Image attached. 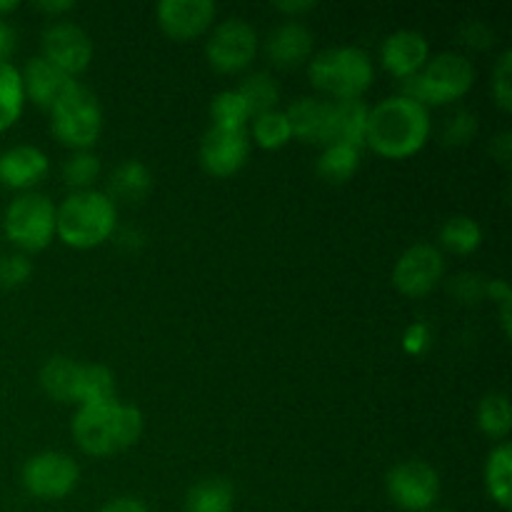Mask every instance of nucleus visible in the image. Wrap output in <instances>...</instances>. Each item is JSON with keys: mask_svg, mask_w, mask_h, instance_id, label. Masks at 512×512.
Returning a JSON list of instances; mask_svg holds the SVG:
<instances>
[{"mask_svg": "<svg viewBox=\"0 0 512 512\" xmlns=\"http://www.w3.org/2000/svg\"><path fill=\"white\" fill-rule=\"evenodd\" d=\"M433 130L430 110L405 95H393L368 110L365 145L390 160H403L425 148Z\"/></svg>", "mask_w": 512, "mask_h": 512, "instance_id": "obj_1", "label": "nucleus"}, {"mask_svg": "<svg viewBox=\"0 0 512 512\" xmlns=\"http://www.w3.org/2000/svg\"><path fill=\"white\" fill-rule=\"evenodd\" d=\"M75 445L90 458H110L133 448L143 435V413L118 398L80 405L70 423Z\"/></svg>", "mask_w": 512, "mask_h": 512, "instance_id": "obj_2", "label": "nucleus"}, {"mask_svg": "<svg viewBox=\"0 0 512 512\" xmlns=\"http://www.w3.org/2000/svg\"><path fill=\"white\" fill-rule=\"evenodd\" d=\"M118 228V205L105 190H73L55 205V238L75 250L110 240Z\"/></svg>", "mask_w": 512, "mask_h": 512, "instance_id": "obj_3", "label": "nucleus"}, {"mask_svg": "<svg viewBox=\"0 0 512 512\" xmlns=\"http://www.w3.org/2000/svg\"><path fill=\"white\" fill-rule=\"evenodd\" d=\"M308 78L328 100H360L375 80L373 58L358 45L325 48L308 60Z\"/></svg>", "mask_w": 512, "mask_h": 512, "instance_id": "obj_4", "label": "nucleus"}, {"mask_svg": "<svg viewBox=\"0 0 512 512\" xmlns=\"http://www.w3.org/2000/svg\"><path fill=\"white\" fill-rule=\"evenodd\" d=\"M475 85V65L468 55L445 53L433 55L428 63L423 65L420 73L413 78L403 80L405 98L415 100V103L425 105V108H440V105H450L455 100L465 98Z\"/></svg>", "mask_w": 512, "mask_h": 512, "instance_id": "obj_5", "label": "nucleus"}, {"mask_svg": "<svg viewBox=\"0 0 512 512\" xmlns=\"http://www.w3.org/2000/svg\"><path fill=\"white\" fill-rule=\"evenodd\" d=\"M50 130L70 150H90L103 133V108L88 85L75 80L48 110Z\"/></svg>", "mask_w": 512, "mask_h": 512, "instance_id": "obj_6", "label": "nucleus"}, {"mask_svg": "<svg viewBox=\"0 0 512 512\" xmlns=\"http://www.w3.org/2000/svg\"><path fill=\"white\" fill-rule=\"evenodd\" d=\"M3 235L20 253H40L55 238V203L45 193L15 195L3 215Z\"/></svg>", "mask_w": 512, "mask_h": 512, "instance_id": "obj_7", "label": "nucleus"}, {"mask_svg": "<svg viewBox=\"0 0 512 512\" xmlns=\"http://www.w3.org/2000/svg\"><path fill=\"white\" fill-rule=\"evenodd\" d=\"M260 50L258 30L245 18H225L210 28L205 40V58L220 75L243 73Z\"/></svg>", "mask_w": 512, "mask_h": 512, "instance_id": "obj_8", "label": "nucleus"}, {"mask_svg": "<svg viewBox=\"0 0 512 512\" xmlns=\"http://www.w3.org/2000/svg\"><path fill=\"white\" fill-rule=\"evenodd\" d=\"M385 493L395 508L428 512L440 500V475L425 460H403L385 475Z\"/></svg>", "mask_w": 512, "mask_h": 512, "instance_id": "obj_9", "label": "nucleus"}, {"mask_svg": "<svg viewBox=\"0 0 512 512\" xmlns=\"http://www.w3.org/2000/svg\"><path fill=\"white\" fill-rule=\"evenodd\" d=\"M20 480H23V488L28 490V495H33V498L60 500L78 488L80 468L68 453H60V450H43V453L25 460Z\"/></svg>", "mask_w": 512, "mask_h": 512, "instance_id": "obj_10", "label": "nucleus"}, {"mask_svg": "<svg viewBox=\"0 0 512 512\" xmlns=\"http://www.w3.org/2000/svg\"><path fill=\"white\" fill-rule=\"evenodd\" d=\"M445 275V255L433 243H413L393 265V285L408 298H425Z\"/></svg>", "mask_w": 512, "mask_h": 512, "instance_id": "obj_11", "label": "nucleus"}, {"mask_svg": "<svg viewBox=\"0 0 512 512\" xmlns=\"http://www.w3.org/2000/svg\"><path fill=\"white\" fill-rule=\"evenodd\" d=\"M40 48H43L40 55L70 78H78L93 63V40L85 33V28H80L73 20L60 18L48 23Z\"/></svg>", "mask_w": 512, "mask_h": 512, "instance_id": "obj_12", "label": "nucleus"}, {"mask_svg": "<svg viewBox=\"0 0 512 512\" xmlns=\"http://www.w3.org/2000/svg\"><path fill=\"white\" fill-rule=\"evenodd\" d=\"M250 155L248 130L213 128L205 130L200 140V165L213 178H230L238 173Z\"/></svg>", "mask_w": 512, "mask_h": 512, "instance_id": "obj_13", "label": "nucleus"}, {"mask_svg": "<svg viewBox=\"0 0 512 512\" xmlns=\"http://www.w3.org/2000/svg\"><path fill=\"white\" fill-rule=\"evenodd\" d=\"M215 15H218V5L213 0H160L155 5L160 30L178 43L208 33L213 28Z\"/></svg>", "mask_w": 512, "mask_h": 512, "instance_id": "obj_14", "label": "nucleus"}, {"mask_svg": "<svg viewBox=\"0 0 512 512\" xmlns=\"http://www.w3.org/2000/svg\"><path fill=\"white\" fill-rule=\"evenodd\" d=\"M430 60V43L420 30L400 28L390 33L380 45V63L390 75L400 80L413 78Z\"/></svg>", "mask_w": 512, "mask_h": 512, "instance_id": "obj_15", "label": "nucleus"}, {"mask_svg": "<svg viewBox=\"0 0 512 512\" xmlns=\"http://www.w3.org/2000/svg\"><path fill=\"white\" fill-rule=\"evenodd\" d=\"M313 30L300 20H285L275 25L263 40V50L268 60L278 68H298L313 58Z\"/></svg>", "mask_w": 512, "mask_h": 512, "instance_id": "obj_16", "label": "nucleus"}, {"mask_svg": "<svg viewBox=\"0 0 512 512\" xmlns=\"http://www.w3.org/2000/svg\"><path fill=\"white\" fill-rule=\"evenodd\" d=\"M50 160L38 145L20 143L0 153V183L5 188L28 193L45 178Z\"/></svg>", "mask_w": 512, "mask_h": 512, "instance_id": "obj_17", "label": "nucleus"}, {"mask_svg": "<svg viewBox=\"0 0 512 512\" xmlns=\"http://www.w3.org/2000/svg\"><path fill=\"white\" fill-rule=\"evenodd\" d=\"M20 80H23V93L25 103H33L38 108L50 110L58 103L60 95L75 83V78L65 75L63 70L55 68L53 63L43 58V55H35L20 70Z\"/></svg>", "mask_w": 512, "mask_h": 512, "instance_id": "obj_18", "label": "nucleus"}, {"mask_svg": "<svg viewBox=\"0 0 512 512\" xmlns=\"http://www.w3.org/2000/svg\"><path fill=\"white\" fill-rule=\"evenodd\" d=\"M368 110V103L363 98L330 100L328 140H325V145H353V148L363 150L365 130H368Z\"/></svg>", "mask_w": 512, "mask_h": 512, "instance_id": "obj_19", "label": "nucleus"}, {"mask_svg": "<svg viewBox=\"0 0 512 512\" xmlns=\"http://www.w3.org/2000/svg\"><path fill=\"white\" fill-rule=\"evenodd\" d=\"M290 120V130L293 138L300 143L325 145L328 140V118H330V100L320 98V95H303V98L293 100L290 108L285 110Z\"/></svg>", "mask_w": 512, "mask_h": 512, "instance_id": "obj_20", "label": "nucleus"}, {"mask_svg": "<svg viewBox=\"0 0 512 512\" xmlns=\"http://www.w3.org/2000/svg\"><path fill=\"white\" fill-rule=\"evenodd\" d=\"M150 190H153V173H150L148 165L138 158H128L113 168L105 193L113 198V203L115 200L140 203V200L148 198Z\"/></svg>", "mask_w": 512, "mask_h": 512, "instance_id": "obj_21", "label": "nucleus"}, {"mask_svg": "<svg viewBox=\"0 0 512 512\" xmlns=\"http://www.w3.org/2000/svg\"><path fill=\"white\" fill-rule=\"evenodd\" d=\"M78 360L68 355H53L40 368L38 380L43 393L55 403H73L75 405V385H78Z\"/></svg>", "mask_w": 512, "mask_h": 512, "instance_id": "obj_22", "label": "nucleus"}, {"mask_svg": "<svg viewBox=\"0 0 512 512\" xmlns=\"http://www.w3.org/2000/svg\"><path fill=\"white\" fill-rule=\"evenodd\" d=\"M485 490L498 508H512V445L508 440L498 443L485 463Z\"/></svg>", "mask_w": 512, "mask_h": 512, "instance_id": "obj_23", "label": "nucleus"}, {"mask_svg": "<svg viewBox=\"0 0 512 512\" xmlns=\"http://www.w3.org/2000/svg\"><path fill=\"white\" fill-rule=\"evenodd\" d=\"M235 490L223 478H203L185 493L183 512H233Z\"/></svg>", "mask_w": 512, "mask_h": 512, "instance_id": "obj_24", "label": "nucleus"}, {"mask_svg": "<svg viewBox=\"0 0 512 512\" xmlns=\"http://www.w3.org/2000/svg\"><path fill=\"white\" fill-rule=\"evenodd\" d=\"M360 168V148L353 145H325L323 153L318 155V170L320 178L330 185H343L353 180V175Z\"/></svg>", "mask_w": 512, "mask_h": 512, "instance_id": "obj_25", "label": "nucleus"}, {"mask_svg": "<svg viewBox=\"0 0 512 512\" xmlns=\"http://www.w3.org/2000/svg\"><path fill=\"white\" fill-rule=\"evenodd\" d=\"M115 398L113 370L100 363H80L78 385H75V405H93Z\"/></svg>", "mask_w": 512, "mask_h": 512, "instance_id": "obj_26", "label": "nucleus"}, {"mask_svg": "<svg viewBox=\"0 0 512 512\" xmlns=\"http://www.w3.org/2000/svg\"><path fill=\"white\" fill-rule=\"evenodd\" d=\"M440 245L453 255H473L483 245V228L470 215H453L438 233Z\"/></svg>", "mask_w": 512, "mask_h": 512, "instance_id": "obj_27", "label": "nucleus"}, {"mask_svg": "<svg viewBox=\"0 0 512 512\" xmlns=\"http://www.w3.org/2000/svg\"><path fill=\"white\" fill-rule=\"evenodd\" d=\"M248 128V135L253 138V143L263 150H280L293 140L288 115L280 108L255 115Z\"/></svg>", "mask_w": 512, "mask_h": 512, "instance_id": "obj_28", "label": "nucleus"}, {"mask_svg": "<svg viewBox=\"0 0 512 512\" xmlns=\"http://www.w3.org/2000/svg\"><path fill=\"white\" fill-rule=\"evenodd\" d=\"M23 108L25 93L20 68H15L13 63H0V133L18 123Z\"/></svg>", "mask_w": 512, "mask_h": 512, "instance_id": "obj_29", "label": "nucleus"}, {"mask_svg": "<svg viewBox=\"0 0 512 512\" xmlns=\"http://www.w3.org/2000/svg\"><path fill=\"white\" fill-rule=\"evenodd\" d=\"M478 428L490 440L503 443L512 430L510 400L505 393H488L478 403Z\"/></svg>", "mask_w": 512, "mask_h": 512, "instance_id": "obj_30", "label": "nucleus"}, {"mask_svg": "<svg viewBox=\"0 0 512 512\" xmlns=\"http://www.w3.org/2000/svg\"><path fill=\"white\" fill-rule=\"evenodd\" d=\"M235 90L243 95L245 105H248V110H250V118L278 108L280 85L273 75L263 73V70H260V73L245 75L243 83H240Z\"/></svg>", "mask_w": 512, "mask_h": 512, "instance_id": "obj_31", "label": "nucleus"}, {"mask_svg": "<svg viewBox=\"0 0 512 512\" xmlns=\"http://www.w3.org/2000/svg\"><path fill=\"white\" fill-rule=\"evenodd\" d=\"M250 110L245 105L243 95L235 88L220 90L210 100V125L213 128H228V130H248L250 125Z\"/></svg>", "mask_w": 512, "mask_h": 512, "instance_id": "obj_32", "label": "nucleus"}, {"mask_svg": "<svg viewBox=\"0 0 512 512\" xmlns=\"http://www.w3.org/2000/svg\"><path fill=\"white\" fill-rule=\"evenodd\" d=\"M100 178V158L93 150H73L63 163V180L73 190H90Z\"/></svg>", "mask_w": 512, "mask_h": 512, "instance_id": "obj_33", "label": "nucleus"}, {"mask_svg": "<svg viewBox=\"0 0 512 512\" xmlns=\"http://www.w3.org/2000/svg\"><path fill=\"white\" fill-rule=\"evenodd\" d=\"M478 135V115L470 110L458 108L443 125V143L445 145H465Z\"/></svg>", "mask_w": 512, "mask_h": 512, "instance_id": "obj_34", "label": "nucleus"}, {"mask_svg": "<svg viewBox=\"0 0 512 512\" xmlns=\"http://www.w3.org/2000/svg\"><path fill=\"white\" fill-rule=\"evenodd\" d=\"M490 90H493V98L498 103L500 110H512V50H503L493 68V83H490Z\"/></svg>", "mask_w": 512, "mask_h": 512, "instance_id": "obj_35", "label": "nucleus"}, {"mask_svg": "<svg viewBox=\"0 0 512 512\" xmlns=\"http://www.w3.org/2000/svg\"><path fill=\"white\" fill-rule=\"evenodd\" d=\"M33 275V263L25 253L0 255V288L13 290L25 285Z\"/></svg>", "mask_w": 512, "mask_h": 512, "instance_id": "obj_36", "label": "nucleus"}, {"mask_svg": "<svg viewBox=\"0 0 512 512\" xmlns=\"http://www.w3.org/2000/svg\"><path fill=\"white\" fill-rule=\"evenodd\" d=\"M485 288H488V280L473 273L455 275L453 283H450V293L458 300H463V303H478V300H483Z\"/></svg>", "mask_w": 512, "mask_h": 512, "instance_id": "obj_37", "label": "nucleus"}, {"mask_svg": "<svg viewBox=\"0 0 512 512\" xmlns=\"http://www.w3.org/2000/svg\"><path fill=\"white\" fill-rule=\"evenodd\" d=\"M460 38H463V43L468 45V48H488V45L495 43V33L488 28L485 23H480V20H468V23L460 28Z\"/></svg>", "mask_w": 512, "mask_h": 512, "instance_id": "obj_38", "label": "nucleus"}, {"mask_svg": "<svg viewBox=\"0 0 512 512\" xmlns=\"http://www.w3.org/2000/svg\"><path fill=\"white\" fill-rule=\"evenodd\" d=\"M403 343H405V350H408V353H413V355L425 353V350H428V345H430L428 325H423V323L410 325V328L405 330Z\"/></svg>", "mask_w": 512, "mask_h": 512, "instance_id": "obj_39", "label": "nucleus"}, {"mask_svg": "<svg viewBox=\"0 0 512 512\" xmlns=\"http://www.w3.org/2000/svg\"><path fill=\"white\" fill-rule=\"evenodd\" d=\"M18 45V33L5 18H0V63H10V55L15 53Z\"/></svg>", "mask_w": 512, "mask_h": 512, "instance_id": "obj_40", "label": "nucleus"}, {"mask_svg": "<svg viewBox=\"0 0 512 512\" xmlns=\"http://www.w3.org/2000/svg\"><path fill=\"white\" fill-rule=\"evenodd\" d=\"M98 512H150V510H148V505L143 503V500L128 498V495H123V498L108 500V503H105Z\"/></svg>", "mask_w": 512, "mask_h": 512, "instance_id": "obj_41", "label": "nucleus"}, {"mask_svg": "<svg viewBox=\"0 0 512 512\" xmlns=\"http://www.w3.org/2000/svg\"><path fill=\"white\" fill-rule=\"evenodd\" d=\"M273 8L278 13L290 15V20H298L300 15L315 10V0H278V3H273Z\"/></svg>", "mask_w": 512, "mask_h": 512, "instance_id": "obj_42", "label": "nucleus"}, {"mask_svg": "<svg viewBox=\"0 0 512 512\" xmlns=\"http://www.w3.org/2000/svg\"><path fill=\"white\" fill-rule=\"evenodd\" d=\"M490 153H493V158L498 160V163L508 165L510 163V155H512V133H508V130H503V133L495 135L493 143H490Z\"/></svg>", "mask_w": 512, "mask_h": 512, "instance_id": "obj_43", "label": "nucleus"}, {"mask_svg": "<svg viewBox=\"0 0 512 512\" xmlns=\"http://www.w3.org/2000/svg\"><path fill=\"white\" fill-rule=\"evenodd\" d=\"M35 8H38L40 13L53 15V20H60V15L73 10L75 3L73 0H40V3H35Z\"/></svg>", "mask_w": 512, "mask_h": 512, "instance_id": "obj_44", "label": "nucleus"}, {"mask_svg": "<svg viewBox=\"0 0 512 512\" xmlns=\"http://www.w3.org/2000/svg\"><path fill=\"white\" fill-rule=\"evenodd\" d=\"M18 8H20L18 0H0V18H8V15L15 13Z\"/></svg>", "mask_w": 512, "mask_h": 512, "instance_id": "obj_45", "label": "nucleus"}, {"mask_svg": "<svg viewBox=\"0 0 512 512\" xmlns=\"http://www.w3.org/2000/svg\"><path fill=\"white\" fill-rule=\"evenodd\" d=\"M428 512H453V510H445V508H433V510H428Z\"/></svg>", "mask_w": 512, "mask_h": 512, "instance_id": "obj_46", "label": "nucleus"}]
</instances>
